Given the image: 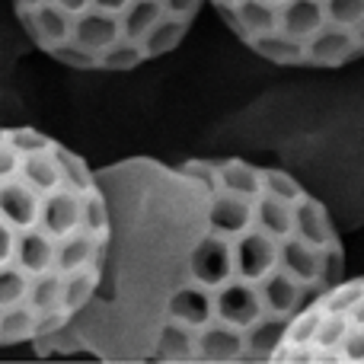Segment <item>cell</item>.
I'll return each mask as SVG.
<instances>
[{
	"label": "cell",
	"instance_id": "obj_1",
	"mask_svg": "<svg viewBox=\"0 0 364 364\" xmlns=\"http://www.w3.org/2000/svg\"><path fill=\"white\" fill-rule=\"evenodd\" d=\"M93 176L109 237L93 297L70 316L80 348L102 361H275L288 320L265 314L262 284L282 269L284 237L259 220L262 192L147 157Z\"/></svg>",
	"mask_w": 364,
	"mask_h": 364
},
{
	"label": "cell",
	"instance_id": "obj_2",
	"mask_svg": "<svg viewBox=\"0 0 364 364\" xmlns=\"http://www.w3.org/2000/svg\"><path fill=\"white\" fill-rule=\"evenodd\" d=\"M58 151L61 141L29 125L0 138V348L32 346L42 336L32 284L58 272L55 259L70 237L100 233L83 214L96 186L77 188L61 173Z\"/></svg>",
	"mask_w": 364,
	"mask_h": 364
},
{
	"label": "cell",
	"instance_id": "obj_3",
	"mask_svg": "<svg viewBox=\"0 0 364 364\" xmlns=\"http://www.w3.org/2000/svg\"><path fill=\"white\" fill-rule=\"evenodd\" d=\"M291 208H294V237H301L304 243L329 246L339 240V230H336L326 205H323L314 192H304Z\"/></svg>",
	"mask_w": 364,
	"mask_h": 364
},
{
	"label": "cell",
	"instance_id": "obj_4",
	"mask_svg": "<svg viewBox=\"0 0 364 364\" xmlns=\"http://www.w3.org/2000/svg\"><path fill=\"white\" fill-rule=\"evenodd\" d=\"M68 38L70 42H77V45H83V48L93 51V55H100L106 45H112V42H119L122 38L119 13H102V10L74 13Z\"/></svg>",
	"mask_w": 364,
	"mask_h": 364
},
{
	"label": "cell",
	"instance_id": "obj_5",
	"mask_svg": "<svg viewBox=\"0 0 364 364\" xmlns=\"http://www.w3.org/2000/svg\"><path fill=\"white\" fill-rule=\"evenodd\" d=\"M188 19L182 16H173V13H164V16L157 19V23L151 26V29L144 32V38H141V48H144L147 61H154V58H164L170 55V51H176L182 45V38L188 36Z\"/></svg>",
	"mask_w": 364,
	"mask_h": 364
},
{
	"label": "cell",
	"instance_id": "obj_6",
	"mask_svg": "<svg viewBox=\"0 0 364 364\" xmlns=\"http://www.w3.org/2000/svg\"><path fill=\"white\" fill-rule=\"evenodd\" d=\"M214 173H218V186L227 188V192H240V195L262 192V166L250 164V160L240 157L214 160Z\"/></svg>",
	"mask_w": 364,
	"mask_h": 364
},
{
	"label": "cell",
	"instance_id": "obj_7",
	"mask_svg": "<svg viewBox=\"0 0 364 364\" xmlns=\"http://www.w3.org/2000/svg\"><path fill=\"white\" fill-rule=\"evenodd\" d=\"M164 0H132L125 10L119 13L122 23V38H132V42H141L144 32L164 16Z\"/></svg>",
	"mask_w": 364,
	"mask_h": 364
},
{
	"label": "cell",
	"instance_id": "obj_8",
	"mask_svg": "<svg viewBox=\"0 0 364 364\" xmlns=\"http://www.w3.org/2000/svg\"><path fill=\"white\" fill-rule=\"evenodd\" d=\"M141 64H147V55L141 42H132V38H119L96 55V68L102 70H134Z\"/></svg>",
	"mask_w": 364,
	"mask_h": 364
},
{
	"label": "cell",
	"instance_id": "obj_9",
	"mask_svg": "<svg viewBox=\"0 0 364 364\" xmlns=\"http://www.w3.org/2000/svg\"><path fill=\"white\" fill-rule=\"evenodd\" d=\"M320 307L326 314H352L355 307H364V282L361 278H342L339 284L323 291Z\"/></svg>",
	"mask_w": 364,
	"mask_h": 364
},
{
	"label": "cell",
	"instance_id": "obj_10",
	"mask_svg": "<svg viewBox=\"0 0 364 364\" xmlns=\"http://www.w3.org/2000/svg\"><path fill=\"white\" fill-rule=\"evenodd\" d=\"M262 192H269V195H275V198L291 201V205H294V201L301 198L307 188L291 176L288 170H278V166H262Z\"/></svg>",
	"mask_w": 364,
	"mask_h": 364
},
{
	"label": "cell",
	"instance_id": "obj_11",
	"mask_svg": "<svg viewBox=\"0 0 364 364\" xmlns=\"http://www.w3.org/2000/svg\"><path fill=\"white\" fill-rule=\"evenodd\" d=\"M48 55L55 58L58 64H68V68H77V70H93V68H96V55H93V51H87L83 45L70 42V38H64V42L51 45Z\"/></svg>",
	"mask_w": 364,
	"mask_h": 364
},
{
	"label": "cell",
	"instance_id": "obj_12",
	"mask_svg": "<svg viewBox=\"0 0 364 364\" xmlns=\"http://www.w3.org/2000/svg\"><path fill=\"white\" fill-rule=\"evenodd\" d=\"M339 361L342 364H358L364 361V320H352L339 342Z\"/></svg>",
	"mask_w": 364,
	"mask_h": 364
},
{
	"label": "cell",
	"instance_id": "obj_13",
	"mask_svg": "<svg viewBox=\"0 0 364 364\" xmlns=\"http://www.w3.org/2000/svg\"><path fill=\"white\" fill-rule=\"evenodd\" d=\"M201 4H205V0H164V10L173 13V16H182V19H188V23H192L195 13L201 10Z\"/></svg>",
	"mask_w": 364,
	"mask_h": 364
},
{
	"label": "cell",
	"instance_id": "obj_14",
	"mask_svg": "<svg viewBox=\"0 0 364 364\" xmlns=\"http://www.w3.org/2000/svg\"><path fill=\"white\" fill-rule=\"evenodd\" d=\"M132 0H87V10H102V13H122ZM83 10V13H87Z\"/></svg>",
	"mask_w": 364,
	"mask_h": 364
}]
</instances>
